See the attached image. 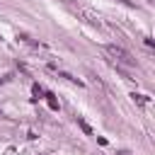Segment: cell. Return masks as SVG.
<instances>
[{
    "instance_id": "obj_1",
    "label": "cell",
    "mask_w": 155,
    "mask_h": 155,
    "mask_svg": "<svg viewBox=\"0 0 155 155\" xmlns=\"http://www.w3.org/2000/svg\"><path fill=\"white\" fill-rule=\"evenodd\" d=\"M104 53L114 61V65H128V68H133L136 65V58L124 48V46H116V44H109V46H104Z\"/></svg>"
},
{
    "instance_id": "obj_2",
    "label": "cell",
    "mask_w": 155,
    "mask_h": 155,
    "mask_svg": "<svg viewBox=\"0 0 155 155\" xmlns=\"http://www.w3.org/2000/svg\"><path fill=\"white\" fill-rule=\"evenodd\" d=\"M68 7L73 10V12H78V15H82L90 24H94V27H99L102 24V17L94 12V10H90V7H82V5H73V2H68Z\"/></svg>"
},
{
    "instance_id": "obj_3",
    "label": "cell",
    "mask_w": 155,
    "mask_h": 155,
    "mask_svg": "<svg viewBox=\"0 0 155 155\" xmlns=\"http://www.w3.org/2000/svg\"><path fill=\"white\" fill-rule=\"evenodd\" d=\"M44 97H46V104H48L53 111H58V99H56V94H53V92H46Z\"/></svg>"
},
{
    "instance_id": "obj_4",
    "label": "cell",
    "mask_w": 155,
    "mask_h": 155,
    "mask_svg": "<svg viewBox=\"0 0 155 155\" xmlns=\"http://www.w3.org/2000/svg\"><path fill=\"white\" fill-rule=\"evenodd\" d=\"M78 126H80V128H82L87 136H94V131H92V128L87 126V121H85V119H80V116H78Z\"/></svg>"
},
{
    "instance_id": "obj_5",
    "label": "cell",
    "mask_w": 155,
    "mask_h": 155,
    "mask_svg": "<svg viewBox=\"0 0 155 155\" xmlns=\"http://www.w3.org/2000/svg\"><path fill=\"white\" fill-rule=\"evenodd\" d=\"M31 92H34V99H39V97H44V94H46V92H44V87H41V85H36V82L31 85Z\"/></svg>"
},
{
    "instance_id": "obj_6",
    "label": "cell",
    "mask_w": 155,
    "mask_h": 155,
    "mask_svg": "<svg viewBox=\"0 0 155 155\" xmlns=\"http://www.w3.org/2000/svg\"><path fill=\"white\" fill-rule=\"evenodd\" d=\"M131 99H133V102H138V104H145V102H148V97H145V94H136V92L131 94Z\"/></svg>"
},
{
    "instance_id": "obj_7",
    "label": "cell",
    "mask_w": 155,
    "mask_h": 155,
    "mask_svg": "<svg viewBox=\"0 0 155 155\" xmlns=\"http://www.w3.org/2000/svg\"><path fill=\"white\" fill-rule=\"evenodd\" d=\"M119 2H124V5H128V7H136V2H133V0H119Z\"/></svg>"
},
{
    "instance_id": "obj_8",
    "label": "cell",
    "mask_w": 155,
    "mask_h": 155,
    "mask_svg": "<svg viewBox=\"0 0 155 155\" xmlns=\"http://www.w3.org/2000/svg\"><path fill=\"white\" fill-rule=\"evenodd\" d=\"M2 82H5V78H0V85H2Z\"/></svg>"
},
{
    "instance_id": "obj_9",
    "label": "cell",
    "mask_w": 155,
    "mask_h": 155,
    "mask_svg": "<svg viewBox=\"0 0 155 155\" xmlns=\"http://www.w3.org/2000/svg\"><path fill=\"white\" fill-rule=\"evenodd\" d=\"M0 116H2V111H0Z\"/></svg>"
}]
</instances>
